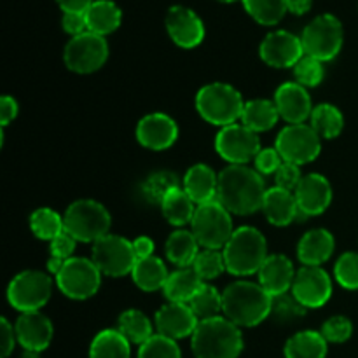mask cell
I'll return each instance as SVG.
<instances>
[{
  "label": "cell",
  "mask_w": 358,
  "mask_h": 358,
  "mask_svg": "<svg viewBox=\"0 0 358 358\" xmlns=\"http://www.w3.org/2000/svg\"><path fill=\"white\" fill-rule=\"evenodd\" d=\"M21 358H41V353H37V352H27V350H24L23 357H21Z\"/></svg>",
  "instance_id": "obj_57"
},
{
  "label": "cell",
  "mask_w": 358,
  "mask_h": 358,
  "mask_svg": "<svg viewBox=\"0 0 358 358\" xmlns=\"http://www.w3.org/2000/svg\"><path fill=\"white\" fill-rule=\"evenodd\" d=\"M226 269L234 276H250L259 273L268 259V241L264 234L250 226L234 229L233 236L224 247Z\"/></svg>",
  "instance_id": "obj_4"
},
{
  "label": "cell",
  "mask_w": 358,
  "mask_h": 358,
  "mask_svg": "<svg viewBox=\"0 0 358 358\" xmlns=\"http://www.w3.org/2000/svg\"><path fill=\"white\" fill-rule=\"evenodd\" d=\"M93 262L98 266L101 275L121 278L131 275L136 264V255L133 250V241L117 234H107L96 243H93Z\"/></svg>",
  "instance_id": "obj_12"
},
{
  "label": "cell",
  "mask_w": 358,
  "mask_h": 358,
  "mask_svg": "<svg viewBox=\"0 0 358 358\" xmlns=\"http://www.w3.org/2000/svg\"><path fill=\"white\" fill-rule=\"evenodd\" d=\"M110 213L94 199H79L66 208L63 226L72 238L83 243H96L110 234Z\"/></svg>",
  "instance_id": "obj_6"
},
{
  "label": "cell",
  "mask_w": 358,
  "mask_h": 358,
  "mask_svg": "<svg viewBox=\"0 0 358 358\" xmlns=\"http://www.w3.org/2000/svg\"><path fill=\"white\" fill-rule=\"evenodd\" d=\"M215 150L229 164H247L261 152L259 135L243 124L224 126L217 133Z\"/></svg>",
  "instance_id": "obj_14"
},
{
  "label": "cell",
  "mask_w": 358,
  "mask_h": 358,
  "mask_svg": "<svg viewBox=\"0 0 358 358\" xmlns=\"http://www.w3.org/2000/svg\"><path fill=\"white\" fill-rule=\"evenodd\" d=\"M121 9L115 6L110 0H94L86 10V21H87V31L93 34L105 35L112 34L121 24Z\"/></svg>",
  "instance_id": "obj_29"
},
{
  "label": "cell",
  "mask_w": 358,
  "mask_h": 358,
  "mask_svg": "<svg viewBox=\"0 0 358 358\" xmlns=\"http://www.w3.org/2000/svg\"><path fill=\"white\" fill-rule=\"evenodd\" d=\"M245 101L241 93L227 83H212L203 86L196 94V110L213 126L234 124L243 114Z\"/></svg>",
  "instance_id": "obj_5"
},
{
  "label": "cell",
  "mask_w": 358,
  "mask_h": 358,
  "mask_svg": "<svg viewBox=\"0 0 358 358\" xmlns=\"http://www.w3.org/2000/svg\"><path fill=\"white\" fill-rule=\"evenodd\" d=\"M175 187H180L177 175L171 173V171H156L143 180L140 189H142V194L147 201L161 206L168 192L173 191Z\"/></svg>",
  "instance_id": "obj_39"
},
{
  "label": "cell",
  "mask_w": 358,
  "mask_h": 358,
  "mask_svg": "<svg viewBox=\"0 0 358 358\" xmlns=\"http://www.w3.org/2000/svg\"><path fill=\"white\" fill-rule=\"evenodd\" d=\"M336 250V240L331 231L311 229L301 238L297 245V257L303 266H322L332 257Z\"/></svg>",
  "instance_id": "obj_26"
},
{
  "label": "cell",
  "mask_w": 358,
  "mask_h": 358,
  "mask_svg": "<svg viewBox=\"0 0 358 358\" xmlns=\"http://www.w3.org/2000/svg\"><path fill=\"white\" fill-rule=\"evenodd\" d=\"M131 343L117 331L105 329L98 332L90 346V358H129Z\"/></svg>",
  "instance_id": "obj_34"
},
{
  "label": "cell",
  "mask_w": 358,
  "mask_h": 358,
  "mask_svg": "<svg viewBox=\"0 0 358 358\" xmlns=\"http://www.w3.org/2000/svg\"><path fill=\"white\" fill-rule=\"evenodd\" d=\"M63 13H86L94 0H56Z\"/></svg>",
  "instance_id": "obj_54"
},
{
  "label": "cell",
  "mask_w": 358,
  "mask_h": 358,
  "mask_svg": "<svg viewBox=\"0 0 358 358\" xmlns=\"http://www.w3.org/2000/svg\"><path fill=\"white\" fill-rule=\"evenodd\" d=\"M52 280L42 271H23L10 280L7 287V301L21 313L38 311L51 299Z\"/></svg>",
  "instance_id": "obj_10"
},
{
  "label": "cell",
  "mask_w": 358,
  "mask_h": 358,
  "mask_svg": "<svg viewBox=\"0 0 358 358\" xmlns=\"http://www.w3.org/2000/svg\"><path fill=\"white\" fill-rule=\"evenodd\" d=\"M138 358H182V352L177 341L154 334L149 341L140 346Z\"/></svg>",
  "instance_id": "obj_43"
},
{
  "label": "cell",
  "mask_w": 358,
  "mask_h": 358,
  "mask_svg": "<svg viewBox=\"0 0 358 358\" xmlns=\"http://www.w3.org/2000/svg\"><path fill=\"white\" fill-rule=\"evenodd\" d=\"M133 250L136 259H147L154 255V241L149 236H138L133 240Z\"/></svg>",
  "instance_id": "obj_53"
},
{
  "label": "cell",
  "mask_w": 358,
  "mask_h": 358,
  "mask_svg": "<svg viewBox=\"0 0 358 358\" xmlns=\"http://www.w3.org/2000/svg\"><path fill=\"white\" fill-rule=\"evenodd\" d=\"M294 76H296V83H299L306 90L317 87L324 80V63L320 59L304 55L294 66Z\"/></svg>",
  "instance_id": "obj_45"
},
{
  "label": "cell",
  "mask_w": 358,
  "mask_h": 358,
  "mask_svg": "<svg viewBox=\"0 0 358 358\" xmlns=\"http://www.w3.org/2000/svg\"><path fill=\"white\" fill-rule=\"evenodd\" d=\"M182 187L187 192L189 198L196 203V206L205 203L215 201L217 187H219V175L208 164H192L184 175Z\"/></svg>",
  "instance_id": "obj_24"
},
{
  "label": "cell",
  "mask_w": 358,
  "mask_h": 358,
  "mask_svg": "<svg viewBox=\"0 0 358 358\" xmlns=\"http://www.w3.org/2000/svg\"><path fill=\"white\" fill-rule=\"evenodd\" d=\"M63 30L70 34L72 37L83 35L87 31L86 13H65L63 14Z\"/></svg>",
  "instance_id": "obj_50"
},
{
  "label": "cell",
  "mask_w": 358,
  "mask_h": 358,
  "mask_svg": "<svg viewBox=\"0 0 358 358\" xmlns=\"http://www.w3.org/2000/svg\"><path fill=\"white\" fill-rule=\"evenodd\" d=\"M17 115V101L9 94H3L0 100V124L6 128L10 121H14Z\"/></svg>",
  "instance_id": "obj_52"
},
{
  "label": "cell",
  "mask_w": 358,
  "mask_h": 358,
  "mask_svg": "<svg viewBox=\"0 0 358 358\" xmlns=\"http://www.w3.org/2000/svg\"><path fill=\"white\" fill-rule=\"evenodd\" d=\"M283 159L276 147H269V149H261V152L255 156L254 164L255 170L261 175H275L276 170L282 166Z\"/></svg>",
  "instance_id": "obj_48"
},
{
  "label": "cell",
  "mask_w": 358,
  "mask_h": 358,
  "mask_svg": "<svg viewBox=\"0 0 358 358\" xmlns=\"http://www.w3.org/2000/svg\"><path fill=\"white\" fill-rule=\"evenodd\" d=\"M306 308L294 297L292 292L282 294V296H275L271 301V313L269 318L276 322V324L289 325L297 322L306 315Z\"/></svg>",
  "instance_id": "obj_40"
},
{
  "label": "cell",
  "mask_w": 358,
  "mask_h": 358,
  "mask_svg": "<svg viewBox=\"0 0 358 358\" xmlns=\"http://www.w3.org/2000/svg\"><path fill=\"white\" fill-rule=\"evenodd\" d=\"M199 252V243L192 231H175L166 241V257L177 268H192Z\"/></svg>",
  "instance_id": "obj_30"
},
{
  "label": "cell",
  "mask_w": 358,
  "mask_h": 358,
  "mask_svg": "<svg viewBox=\"0 0 358 358\" xmlns=\"http://www.w3.org/2000/svg\"><path fill=\"white\" fill-rule=\"evenodd\" d=\"M320 332L327 343H346L353 334V324L350 318L336 315L322 325Z\"/></svg>",
  "instance_id": "obj_46"
},
{
  "label": "cell",
  "mask_w": 358,
  "mask_h": 358,
  "mask_svg": "<svg viewBox=\"0 0 358 358\" xmlns=\"http://www.w3.org/2000/svg\"><path fill=\"white\" fill-rule=\"evenodd\" d=\"M191 348L196 358H238L243 352V334L236 324L219 315L199 320Z\"/></svg>",
  "instance_id": "obj_3"
},
{
  "label": "cell",
  "mask_w": 358,
  "mask_h": 358,
  "mask_svg": "<svg viewBox=\"0 0 358 358\" xmlns=\"http://www.w3.org/2000/svg\"><path fill=\"white\" fill-rule=\"evenodd\" d=\"M243 6L261 24H276L287 13L285 0H243Z\"/></svg>",
  "instance_id": "obj_41"
},
{
  "label": "cell",
  "mask_w": 358,
  "mask_h": 358,
  "mask_svg": "<svg viewBox=\"0 0 358 358\" xmlns=\"http://www.w3.org/2000/svg\"><path fill=\"white\" fill-rule=\"evenodd\" d=\"M189 308L198 317V320L219 317V313L222 311V292H219L210 283H203L194 297L189 301Z\"/></svg>",
  "instance_id": "obj_37"
},
{
  "label": "cell",
  "mask_w": 358,
  "mask_h": 358,
  "mask_svg": "<svg viewBox=\"0 0 358 358\" xmlns=\"http://www.w3.org/2000/svg\"><path fill=\"white\" fill-rule=\"evenodd\" d=\"M276 150L285 163L301 166L317 159L322 152V138L311 124H287L276 136Z\"/></svg>",
  "instance_id": "obj_11"
},
{
  "label": "cell",
  "mask_w": 358,
  "mask_h": 358,
  "mask_svg": "<svg viewBox=\"0 0 358 358\" xmlns=\"http://www.w3.org/2000/svg\"><path fill=\"white\" fill-rule=\"evenodd\" d=\"M117 331L128 339L131 345H140L149 341L154 336L152 322L138 310H128L121 313L117 320Z\"/></svg>",
  "instance_id": "obj_36"
},
{
  "label": "cell",
  "mask_w": 358,
  "mask_h": 358,
  "mask_svg": "<svg viewBox=\"0 0 358 358\" xmlns=\"http://www.w3.org/2000/svg\"><path fill=\"white\" fill-rule=\"evenodd\" d=\"M154 324H156L157 334L178 341V339L191 338L198 327L199 320L192 313L189 304L168 303L157 310Z\"/></svg>",
  "instance_id": "obj_18"
},
{
  "label": "cell",
  "mask_w": 358,
  "mask_h": 358,
  "mask_svg": "<svg viewBox=\"0 0 358 358\" xmlns=\"http://www.w3.org/2000/svg\"><path fill=\"white\" fill-rule=\"evenodd\" d=\"M262 212L269 224L276 227L290 226L301 213L296 194L282 187H276V185L266 191Z\"/></svg>",
  "instance_id": "obj_25"
},
{
  "label": "cell",
  "mask_w": 358,
  "mask_h": 358,
  "mask_svg": "<svg viewBox=\"0 0 358 358\" xmlns=\"http://www.w3.org/2000/svg\"><path fill=\"white\" fill-rule=\"evenodd\" d=\"M231 215L233 213L224 208L217 199L199 205L191 222V231L199 247L212 248V250H220L226 247L234 233Z\"/></svg>",
  "instance_id": "obj_7"
},
{
  "label": "cell",
  "mask_w": 358,
  "mask_h": 358,
  "mask_svg": "<svg viewBox=\"0 0 358 358\" xmlns=\"http://www.w3.org/2000/svg\"><path fill=\"white\" fill-rule=\"evenodd\" d=\"M192 268H194V271L198 273V276L205 283L219 278L224 271H227L224 252L212 250V248H203L198 254V257H196Z\"/></svg>",
  "instance_id": "obj_42"
},
{
  "label": "cell",
  "mask_w": 358,
  "mask_h": 358,
  "mask_svg": "<svg viewBox=\"0 0 358 358\" xmlns=\"http://www.w3.org/2000/svg\"><path fill=\"white\" fill-rule=\"evenodd\" d=\"M166 30L171 41L184 49H192L201 44L205 27L194 10L184 6H173L166 14Z\"/></svg>",
  "instance_id": "obj_19"
},
{
  "label": "cell",
  "mask_w": 358,
  "mask_h": 358,
  "mask_svg": "<svg viewBox=\"0 0 358 358\" xmlns=\"http://www.w3.org/2000/svg\"><path fill=\"white\" fill-rule=\"evenodd\" d=\"M262 62L275 69H290L296 66L297 62L304 56L301 37L285 30L271 31L264 37L259 48Z\"/></svg>",
  "instance_id": "obj_16"
},
{
  "label": "cell",
  "mask_w": 358,
  "mask_h": 358,
  "mask_svg": "<svg viewBox=\"0 0 358 358\" xmlns=\"http://www.w3.org/2000/svg\"><path fill=\"white\" fill-rule=\"evenodd\" d=\"M196 203L189 198L184 187H175L166 194V198L161 203V212H163L164 219L175 227H184L185 224L192 222V217L198 206Z\"/></svg>",
  "instance_id": "obj_33"
},
{
  "label": "cell",
  "mask_w": 358,
  "mask_h": 358,
  "mask_svg": "<svg viewBox=\"0 0 358 358\" xmlns=\"http://www.w3.org/2000/svg\"><path fill=\"white\" fill-rule=\"evenodd\" d=\"M304 55L324 62H331L343 48V24L332 14L315 17L301 35Z\"/></svg>",
  "instance_id": "obj_8"
},
{
  "label": "cell",
  "mask_w": 358,
  "mask_h": 358,
  "mask_svg": "<svg viewBox=\"0 0 358 358\" xmlns=\"http://www.w3.org/2000/svg\"><path fill=\"white\" fill-rule=\"evenodd\" d=\"M0 325H2V341H0L2 348H0V352H2V358H7L14 352V345L17 341L16 331H14V327L9 324L7 318H2Z\"/></svg>",
  "instance_id": "obj_51"
},
{
  "label": "cell",
  "mask_w": 358,
  "mask_h": 358,
  "mask_svg": "<svg viewBox=\"0 0 358 358\" xmlns=\"http://www.w3.org/2000/svg\"><path fill=\"white\" fill-rule=\"evenodd\" d=\"M203 283L205 282L199 278L194 268H178L177 271L170 273V276H168L163 294L168 303L189 304V301L194 297V294L198 292Z\"/></svg>",
  "instance_id": "obj_27"
},
{
  "label": "cell",
  "mask_w": 358,
  "mask_h": 358,
  "mask_svg": "<svg viewBox=\"0 0 358 358\" xmlns=\"http://www.w3.org/2000/svg\"><path fill=\"white\" fill-rule=\"evenodd\" d=\"M262 175L247 164H229L219 173L217 201L234 215H250L262 210L266 196Z\"/></svg>",
  "instance_id": "obj_1"
},
{
  "label": "cell",
  "mask_w": 358,
  "mask_h": 358,
  "mask_svg": "<svg viewBox=\"0 0 358 358\" xmlns=\"http://www.w3.org/2000/svg\"><path fill=\"white\" fill-rule=\"evenodd\" d=\"M290 292L306 310H317L331 299L332 280L322 266H303L296 273Z\"/></svg>",
  "instance_id": "obj_15"
},
{
  "label": "cell",
  "mask_w": 358,
  "mask_h": 358,
  "mask_svg": "<svg viewBox=\"0 0 358 358\" xmlns=\"http://www.w3.org/2000/svg\"><path fill=\"white\" fill-rule=\"evenodd\" d=\"M49 245H51L49 248H51L52 257H58V259H62V261H66V259H70L73 255L77 240L76 238L70 236L66 231H63V233L58 234L55 240L49 241Z\"/></svg>",
  "instance_id": "obj_49"
},
{
  "label": "cell",
  "mask_w": 358,
  "mask_h": 358,
  "mask_svg": "<svg viewBox=\"0 0 358 358\" xmlns=\"http://www.w3.org/2000/svg\"><path fill=\"white\" fill-rule=\"evenodd\" d=\"M303 177L304 175H301V170L297 164L285 163V161H283L282 166H280L275 173V185L276 187L285 189V191L296 192L297 185H299L301 178Z\"/></svg>",
  "instance_id": "obj_47"
},
{
  "label": "cell",
  "mask_w": 358,
  "mask_h": 358,
  "mask_svg": "<svg viewBox=\"0 0 358 358\" xmlns=\"http://www.w3.org/2000/svg\"><path fill=\"white\" fill-rule=\"evenodd\" d=\"M327 345L322 332L301 331L294 334L285 343V358H325L327 357Z\"/></svg>",
  "instance_id": "obj_32"
},
{
  "label": "cell",
  "mask_w": 358,
  "mask_h": 358,
  "mask_svg": "<svg viewBox=\"0 0 358 358\" xmlns=\"http://www.w3.org/2000/svg\"><path fill=\"white\" fill-rule=\"evenodd\" d=\"M296 269L292 261L287 255L275 254L268 255L264 264L259 269V285L266 290L271 297L282 296L292 290Z\"/></svg>",
  "instance_id": "obj_23"
},
{
  "label": "cell",
  "mask_w": 358,
  "mask_h": 358,
  "mask_svg": "<svg viewBox=\"0 0 358 358\" xmlns=\"http://www.w3.org/2000/svg\"><path fill=\"white\" fill-rule=\"evenodd\" d=\"M275 105L280 112V117L289 124H303L311 117L313 105L310 93L299 83H285L276 90Z\"/></svg>",
  "instance_id": "obj_20"
},
{
  "label": "cell",
  "mask_w": 358,
  "mask_h": 358,
  "mask_svg": "<svg viewBox=\"0 0 358 358\" xmlns=\"http://www.w3.org/2000/svg\"><path fill=\"white\" fill-rule=\"evenodd\" d=\"M311 128L320 135V138H336L341 135L345 128V117L336 105L322 103L317 105L311 112Z\"/></svg>",
  "instance_id": "obj_35"
},
{
  "label": "cell",
  "mask_w": 358,
  "mask_h": 358,
  "mask_svg": "<svg viewBox=\"0 0 358 358\" xmlns=\"http://www.w3.org/2000/svg\"><path fill=\"white\" fill-rule=\"evenodd\" d=\"M30 229L38 240L52 241L58 234L65 231L63 217L58 212H55V210L48 208V206L37 208L30 215Z\"/></svg>",
  "instance_id": "obj_38"
},
{
  "label": "cell",
  "mask_w": 358,
  "mask_h": 358,
  "mask_svg": "<svg viewBox=\"0 0 358 358\" xmlns=\"http://www.w3.org/2000/svg\"><path fill=\"white\" fill-rule=\"evenodd\" d=\"M334 278L343 289L358 290V254L346 252L334 266Z\"/></svg>",
  "instance_id": "obj_44"
},
{
  "label": "cell",
  "mask_w": 358,
  "mask_h": 358,
  "mask_svg": "<svg viewBox=\"0 0 358 358\" xmlns=\"http://www.w3.org/2000/svg\"><path fill=\"white\" fill-rule=\"evenodd\" d=\"M285 6H287V10H290V13L294 14H304L310 10L311 7V0H285Z\"/></svg>",
  "instance_id": "obj_55"
},
{
  "label": "cell",
  "mask_w": 358,
  "mask_h": 358,
  "mask_svg": "<svg viewBox=\"0 0 358 358\" xmlns=\"http://www.w3.org/2000/svg\"><path fill=\"white\" fill-rule=\"evenodd\" d=\"M178 138V126L163 112H152L142 117L136 124V140L140 145L150 150L170 149Z\"/></svg>",
  "instance_id": "obj_17"
},
{
  "label": "cell",
  "mask_w": 358,
  "mask_h": 358,
  "mask_svg": "<svg viewBox=\"0 0 358 358\" xmlns=\"http://www.w3.org/2000/svg\"><path fill=\"white\" fill-rule=\"evenodd\" d=\"M220 2H226V3H229V2H234V0H220Z\"/></svg>",
  "instance_id": "obj_58"
},
{
  "label": "cell",
  "mask_w": 358,
  "mask_h": 358,
  "mask_svg": "<svg viewBox=\"0 0 358 358\" xmlns=\"http://www.w3.org/2000/svg\"><path fill=\"white\" fill-rule=\"evenodd\" d=\"M273 297L259 283L234 282L222 292V313L238 327H255L271 313Z\"/></svg>",
  "instance_id": "obj_2"
},
{
  "label": "cell",
  "mask_w": 358,
  "mask_h": 358,
  "mask_svg": "<svg viewBox=\"0 0 358 358\" xmlns=\"http://www.w3.org/2000/svg\"><path fill=\"white\" fill-rule=\"evenodd\" d=\"M56 285L59 292L70 299H90L100 290L101 271L93 259L70 257L56 275Z\"/></svg>",
  "instance_id": "obj_9"
},
{
  "label": "cell",
  "mask_w": 358,
  "mask_h": 358,
  "mask_svg": "<svg viewBox=\"0 0 358 358\" xmlns=\"http://www.w3.org/2000/svg\"><path fill=\"white\" fill-rule=\"evenodd\" d=\"M63 264H65V261H62V259H58V257H52L51 255V257H49V262H48V269L52 273V275H58V273L62 271Z\"/></svg>",
  "instance_id": "obj_56"
},
{
  "label": "cell",
  "mask_w": 358,
  "mask_h": 358,
  "mask_svg": "<svg viewBox=\"0 0 358 358\" xmlns=\"http://www.w3.org/2000/svg\"><path fill=\"white\" fill-rule=\"evenodd\" d=\"M280 112L275 101L257 98V100L245 101L243 114H241V124L255 133L268 131L278 122Z\"/></svg>",
  "instance_id": "obj_31"
},
{
  "label": "cell",
  "mask_w": 358,
  "mask_h": 358,
  "mask_svg": "<svg viewBox=\"0 0 358 358\" xmlns=\"http://www.w3.org/2000/svg\"><path fill=\"white\" fill-rule=\"evenodd\" d=\"M108 58V45L105 37L86 31L70 38L65 45L63 59L70 72L93 73L105 65Z\"/></svg>",
  "instance_id": "obj_13"
},
{
  "label": "cell",
  "mask_w": 358,
  "mask_h": 358,
  "mask_svg": "<svg viewBox=\"0 0 358 358\" xmlns=\"http://www.w3.org/2000/svg\"><path fill=\"white\" fill-rule=\"evenodd\" d=\"M131 276L133 282H135V285L140 290H143V292H156V290L164 289L170 273H168L166 264L159 257L152 255V257L136 261Z\"/></svg>",
  "instance_id": "obj_28"
},
{
  "label": "cell",
  "mask_w": 358,
  "mask_h": 358,
  "mask_svg": "<svg viewBox=\"0 0 358 358\" xmlns=\"http://www.w3.org/2000/svg\"><path fill=\"white\" fill-rule=\"evenodd\" d=\"M294 194H296L297 205H299V212L304 217L320 215L329 208L332 201L331 184L320 173L304 175Z\"/></svg>",
  "instance_id": "obj_21"
},
{
  "label": "cell",
  "mask_w": 358,
  "mask_h": 358,
  "mask_svg": "<svg viewBox=\"0 0 358 358\" xmlns=\"http://www.w3.org/2000/svg\"><path fill=\"white\" fill-rule=\"evenodd\" d=\"M17 343L27 352L42 353L52 341V324L41 311L21 313L14 325Z\"/></svg>",
  "instance_id": "obj_22"
}]
</instances>
